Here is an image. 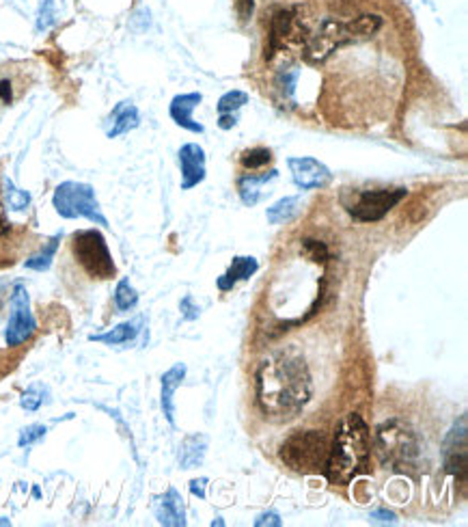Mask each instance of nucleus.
Instances as JSON below:
<instances>
[{
	"label": "nucleus",
	"mask_w": 468,
	"mask_h": 527,
	"mask_svg": "<svg viewBox=\"0 0 468 527\" xmlns=\"http://www.w3.org/2000/svg\"><path fill=\"white\" fill-rule=\"evenodd\" d=\"M257 405L276 422L294 419L313 398V378L296 350H281L263 359L255 377Z\"/></svg>",
	"instance_id": "nucleus-1"
},
{
	"label": "nucleus",
	"mask_w": 468,
	"mask_h": 527,
	"mask_svg": "<svg viewBox=\"0 0 468 527\" xmlns=\"http://www.w3.org/2000/svg\"><path fill=\"white\" fill-rule=\"evenodd\" d=\"M371 436L369 426L358 413H349L337 428L335 441L324 465V475L330 484L348 486L369 467Z\"/></svg>",
	"instance_id": "nucleus-2"
},
{
	"label": "nucleus",
	"mask_w": 468,
	"mask_h": 527,
	"mask_svg": "<svg viewBox=\"0 0 468 527\" xmlns=\"http://www.w3.org/2000/svg\"><path fill=\"white\" fill-rule=\"evenodd\" d=\"M380 15L365 14L358 18L341 22L335 18H324L318 24V29L309 33L307 42L302 46V54L309 63H324L335 50L343 46H352V43H360L365 39H371L377 31L382 29Z\"/></svg>",
	"instance_id": "nucleus-3"
},
{
	"label": "nucleus",
	"mask_w": 468,
	"mask_h": 527,
	"mask_svg": "<svg viewBox=\"0 0 468 527\" xmlns=\"http://www.w3.org/2000/svg\"><path fill=\"white\" fill-rule=\"evenodd\" d=\"M376 452L393 471L415 467L421 456V441L408 424L391 419L376 428Z\"/></svg>",
	"instance_id": "nucleus-4"
},
{
	"label": "nucleus",
	"mask_w": 468,
	"mask_h": 527,
	"mask_svg": "<svg viewBox=\"0 0 468 527\" xmlns=\"http://www.w3.org/2000/svg\"><path fill=\"white\" fill-rule=\"evenodd\" d=\"M330 446L324 433L320 430H298L290 435L281 446V461L298 474H320L324 471Z\"/></svg>",
	"instance_id": "nucleus-5"
},
{
	"label": "nucleus",
	"mask_w": 468,
	"mask_h": 527,
	"mask_svg": "<svg viewBox=\"0 0 468 527\" xmlns=\"http://www.w3.org/2000/svg\"><path fill=\"white\" fill-rule=\"evenodd\" d=\"M53 206L56 215L74 221V218H87L95 225L109 227V218L101 215L100 201L95 197V188L91 184L82 182H63L54 188Z\"/></svg>",
	"instance_id": "nucleus-6"
},
{
	"label": "nucleus",
	"mask_w": 468,
	"mask_h": 527,
	"mask_svg": "<svg viewBox=\"0 0 468 527\" xmlns=\"http://www.w3.org/2000/svg\"><path fill=\"white\" fill-rule=\"evenodd\" d=\"M72 251H74L76 262L81 264L89 277L106 282V279H112L117 274V266L109 244H106L104 235L98 229H81V232H76L74 238H72Z\"/></svg>",
	"instance_id": "nucleus-7"
},
{
	"label": "nucleus",
	"mask_w": 468,
	"mask_h": 527,
	"mask_svg": "<svg viewBox=\"0 0 468 527\" xmlns=\"http://www.w3.org/2000/svg\"><path fill=\"white\" fill-rule=\"evenodd\" d=\"M408 197L406 188H377V190H360L354 193L352 201L343 199V206L354 221L376 223L382 221L399 201Z\"/></svg>",
	"instance_id": "nucleus-8"
},
{
	"label": "nucleus",
	"mask_w": 468,
	"mask_h": 527,
	"mask_svg": "<svg viewBox=\"0 0 468 527\" xmlns=\"http://www.w3.org/2000/svg\"><path fill=\"white\" fill-rule=\"evenodd\" d=\"M309 31L302 24L301 9L298 7H285L279 9L270 20V33H268V46H266V59L270 61L281 50H290L294 46H304Z\"/></svg>",
	"instance_id": "nucleus-9"
},
{
	"label": "nucleus",
	"mask_w": 468,
	"mask_h": 527,
	"mask_svg": "<svg viewBox=\"0 0 468 527\" xmlns=\"http://www.w3.org/2000/svg\"><path fill=\"white\" fill-rule=\"evenodd\" d=\"M11 316L7 322V331H5V341L9 349H18L35 335L37 321L31 311V296H28L26 288L18 283L11 292Z\"/></svg>",
	"instance_id": "nucleus-10"
},
{
	"label": "nucleus",
	"mask_w": 468,
	"mask_h": 527,
	"mask_svg": "<svg viewBox=\"0 0 468 527\" xmlns=\"http://www.w3.org/2000/svg\"><path fill=\"white\" fill-rule=\"evenodd\" d=\"M443 465L444 471L455 478L466 482L468 474V428H466V415L451 426L447 439L443 443Z\"/></svg>",
	"instance_id": "nucleus-11"
},
{
	"label": "nucleus",
	"mask_w": 468,
	"mask_h": 527,
	"mask_svg": "<svg viewBox=\"0 0 468 527\" xmlns=\"http://www.w3.org/2000/svg\"><path fill=\"white\" fill-rule=\"evenodd\" d=\"M291 171V179L301 190H315V188H324L329 187L332 173L324 162H320L318 158H311V156H298V158L287 160Z\"/></svg>",
	"instance_id": "nucleus-12"
},
{
	"label": "nucleus",
	"mask_w": 468,
	"mask_h": 527,
	"mask_svg": "<svg viewBox=\"0 0 468 527\" xmlns=\"http://www.w3.org/2000/svg\"><path fill=\"white\" fill-rule=\"evenodd\" d=\"M179 171H182V188L190 190L205 179V149L196 143H186L182 149L177 151Z\"/></svg>",
	"instance_id": "nucleus-13"
},
{
	"label": "nucleus",
	"mask_w": 468,
	"mask_h": 527,
	"mask_svg": "<svg viewBox=\"0 0 468 527\" xmlns=\"http://www.w3.org/2000/svg\"><path fill=\"white\" fill-rule=\"evenodd\" d=\"M203 102V95L201 93H179L175 95L171 100V106H168V115H171V120L177 123L179 128H184V130L188 132H195V134H203L205 128L201 126V123H196L193 120V113L195 109Z\"/></svg>",
	"instance_id": "nucleus-14"
},
{
	"label": "nucleus",
	"mask_w": 468,
	"mask_h": 527,
	"mask_svg": "<svg viewBox=\"0 0 468 527\" xmlns=\"http://www.w3.org/2000/svg\"><path fill=\"white\" fill-rule=\"evenodd\" d=\"M154 514L158 523L167 527H184L186 525V506L177 489H168L165 495L154 499Z\"/></svg>",
	"instance_id": "nucleus-15"
},
{
	"label": "nucleus",
	"mask_w": 468,
	"mask_h": 527,
	"mask_svg": "<svg viewBox=\"0 0 468 527\" xmlns=\"http://www.w3.org/2000/svg\"><path fill=\"white\" fill-rule=\"evenodd\" d=\"M140 123V115L138 109L132 102H119L112 109V113L106 120V137L109 139H117L128 134L134 128H138Z\"/></svg>",
	"instance_id": "nucleus-16"
},
{
	"label": "nucleus",
	"mask_w": 468,
	"mask_h": 527,
	"mask_svg": "<svg viewBox=\"0 0 468 527\" xmlns=\"http://www.w3.org/2000/svg\"><path fill=\"white\" fill-rule=\"evenodd\" d=\"M257 271H259L257 257H253V255L234 257L229 271L218 277V282H216L218 290H221V292H229V290H234L240 282H248V279H251Z\"/></svg>",
	"instance_id": "nucleus-17"
},
{
	"label": "nucleus",
	"mask_w": 468,
	"mask_h": 527,
	"mask_svg": "<svg viewBox=\"0 0 468 527\" xmlns=\"http://www.w3.org/2000/svg\"><path fill=\"white\" fill-rule=\"evenodd\" d=\"M186 378V366L184 363H175L173 368H168L162 374V391H160V405L165 411L167 422L175 426V391L179 389V385Z\"/></svg>",
	"instance_id": "nucleus-18"
},
{
	"label": "nucleus",
	"mask_w": 468,
	"mask_h": 527,
	"mask_svg": "<svg viewBox=\"0 0 468 527\" xmlns=\"http://www.w3.org/2000/svg\"><path fill=\"white\" fill-rule=\"evenodd\" d=\"M276 177H279V171L276 169L262 173V176H253V173L242 176L238 179V193H240L242 204L248 206V207L257 206L263 197V187H266V184H270V182H274Z\"/></svg>",
	"instance_id": "nucleus-19"
},
{
	"label": "nucleus",
	"mask_w": 468,
	"mask_h": 527,
	"mask_svg": "<svg viewBox=\"0 0 468 527\" xmlns=\"http://www.w3.org/2000/svg\"><path fill=\"white\" fill-rule=\"evenodd\" d=\"M207 450V439L203 435L188 436L182 446H179V465L184 469H193L196 465L203 463Z\"/></svg>",
	"instance_id": "nucleus-20"
},
{
	"label": "nucleus",
	"mask_w": 468,
	"mask_h": 527,
	"mask_svg": "<svg viewBox=\"0 0 468 527\" xmlns=\"http://www.w3.org/2000/svg\"><path fill=\"white\" fill-rule=\"evenodd\" d=\"M302 201L301 197H283L272 204L266 210V218L270 225H281V223H290L301 215Z\"/></svg>",
	"instance_id": "nucleus-21"
},
{
	"label": "nucleus",
	"mask_w": 468,
	"mask_h": 527,
	"mask_svg": "<svg viewBox=\"0 0 468 527\" xmlns=\"http://www.w3.org/2000/svg\"><path fill=\"white\" fill-rule=\"evenodd\" d=\"M138 335V322H121L117 324L115 329L106 331V333H95L89 335L91 341H100V344L106 346H119V344H128Z\"/></svg>",
	"instance_id": "nucleus-22"
},
{
	"label": "nucleus",
	"mask_w": 468,
	"mask_h": 527,
	"mask_svg": "<svg viewBox=\"0 0 468 527\" xmlns=\"http://www.w3.org/2000/svg\"><path fill=\"white\" fill-rule=\"evenodd\" d=\"M61 238H63V234L59 232V234H56V235H53V238H50L48 243L43 244L42 249H39L35 255H31V257H28V260L24 262V266L28 268V271H37V273H43V271H48V268L53 266V260H54L56 251H59Z\"/></svg>",
	"instance_id": "nucleus-23"
},
{
	"label": "nucleus",
	"mask_w": 468,
	"mask_h": 527,
	"mask_svg": "<svg viewBox=\"0 0 468 527\" xmlns=\"http://www.w3.org/2000/svg\"><path fill=\"white\" fill-rule=\"evenodd\" d=\"M298 78H301V70H298V67H287V70H281L279 74H276L274 87L283 102H294Z\"/></svg>",
	"instance_id": "nucleus-24"
},
{
	"label": "nucleus",
	"mask_w": 468,
	"mask_h": 527,
	"mask_svg": "<svg viewBox=\"0 0 468 527\" xmlns=\"http://www.w3.org/2000/svg\"><path fill=\"white\" fill-rule=\"evenodd\" d=\"M138 305V292L132 288L129 279H121L115 290V307L119 311H129Z\"/></svg>",
	"instance_id": "nucleus-25"
},
{
	"label": "nucleus",
	"mask_w": 468,
	"mask_h": 527,
	"mask_svg": "<svg viewBox=\"0 0 468 527\" xmlns=\"http://www.w3.org/2000/svg\"><path fill=\"white\" fill-rule=\"evenodd\" d=\"M240 162H242V167H244V169H248V171L263 169V167L272 162V151L266 149V148L246 149V151H242Z\"/></svg>",
	"instance_id": "nucleus-26"
},
{
	"label": "nucleus",
	"mask_w": 468,
	"mask_h": 527,
	"mask_svg": "<svg viewBox=\"0 0 468 527\" xmlns=\"http://www.w3.org/2000/svg\"><path fill=\"white\" fill-rule=\"evenodd\" d=\"M3 182H5V201H7L9 210H15V212L26 210V207L31 206V195H28L26 190L15 187L9 177H5Z\"/></svg>",
	"instance_id": "nucleus-27"
},
{
	"label": "nucleus",
	"mask_w": 468,
	"mask_h": 527,
	"mask_svg": "<svg viewBox=\"0 0 468 527\" xmlns=\"http://www.w3.org/2000/svg\"><path fill=\"white\" fill-rule=\"evenodd\" d=\"M244 104H248V93L240 91V89H234V91H227L221 100H218L216 109H218V115L238 113Z\"/></svg>",
	"instance_id": "nucleus-28"
},
{
	"label": "nucleus",
	"mask_w": 468,
	"mask_h": 527,
	"mask_svg": "<svg viewBox=\"0 0 468 527\" xmlns=\"http://www.w3.org/2000/svg\"><path fill=\"white\" fill-rule=\"evenodd\" d=\"M54 22H56L54 0H42V5H39V11H37V22H35L37 33H46L50 26H54Z\"/></svg>",
	"instance_id": "nucleus-29"
},
{
	"label": "nucleus",
	"mask_w": 468,
	"mask_h": 527,
	"mask_svg": "<svg viewBox=\"0 0 468 527\" xmlns=\"http://www.w3.org/2000/svg\"><path fill=\"white\" fill-rule=\"evenodd\" d=\"M302 254L309 257L311 262H329V257H330V251H329V246H326V243H321V240H313V238H304L302 240Z\"/></svg>",
	"instance_id": "nucleus-30"
},
{
	"label": "nucleus",
	"mask_w": 468,
	"mask_h": 527,
	"mask_svg": "<svg viewBox=\"0 0 468 527\" xmlns=\"http://www.w3.org/2000/svg\"><path fill=\"white\" fill-rule=\"evenodd\" d=\"M43 396H46V389H43L42 385H33L22 394L20 405L22 408H26V411H37V408L43 405Z\"/></svg>",
	"instance_id": "nucleus-31"
},
{
	"label": "nucleus",
	"mask_w": 468,
	"mask_h": 527,
	"mask_svg": "<svg viewBox=\"0 0 468 527\" xmlns=\"http://www.w3.org/2000/svg\"><path fill=\"white\" fill-rule=\"evenodd\" d=\"M48 433V428L46 426H42V424H33V426H28V428H24L20 433L18 436V446L20 447H28V446H33V443H37L39 439H43Z\"/></svg>",
	"instance_id": "nucleus-32"
},
{
	"label": "nucleus",
	"mask_w": 468,
	"mask_h": 527,
	"mask_svg": "<svg viewBox=\"0 0 468 527\" xmlns=\"http://www.w3.org/2000/svg\"><path fill=\"white\" fill-rule=\"evenodd\" d=\"M234 5L240 22L246 24V22L253 18V14H255V0H234Z\"/></svg>",
	"instance_id": "nucleus-33"
},
{
	"label": "nucleus",
	"mask_w": 468,
	"mask_h": 527,
	"mask_svg": "<svg viewBox=\"0 0 468 527\" xmlns=\"http://www.w3.org/2000/svg\"><path fill=\"white\" fill-rule=\"evenodd\" d=\"M281 527L283 525V521H281V517L276 513H263V514H259V517L255 519V527Z\"/></svg>",
	"instance_id": "nucleus-34"
},
{
	"label": "nucleus",
	"mask_w": 468,
	"mask_h": 527,
	"mask_svg": "<svg viewBox=\"0 0 468 527\" xmlns=\"http://www.w3.org/2000/svg\"><path fill=\"white\" fill-rule=\"evenodd\" d=\"M371 519H374L376 523H397V517H395L393 513H388V510H374V513H371Z\"/></svg>",
	"instance_id": "nucleus-35"
},
{
	"label": "nucleus",
	"mask_w": 468,
	"mask_h": 527,
	"mask_svg": "<svg viewBox=\"0 0 468 527\" xmlns=\"http://www.w3.org/2000/svg\"><path fill=\"white\" fill-rule=\"evenodd\" d=\"M235 123H238V113H223L218 117V126H221L223 130H231Z\"/></svg>",
	"instance_id": "nucleus-36"
},
{
	"label": "nucleus",
	"mask_w": 468,
	"mask_h": 527,
	"mask_svg": "<svg viewBox=\"0 0 468 527\" xmlns=\"http://www.w3.org/2000/svg\"><path fill=\"white\" fill-rule=\"evenodd\" d=\"M205 484H207V478L193 480V482H190V493H193L195 497L205 499Z\"/></svg>",
	"instance_id": "nucleus-37"
},
{
	"label": "nucleus",
	"mask_w": 468,
	"mask_h": 527,
	"mask_svg": "<svg viewBox=\"0 0 468 527\" xmlns=\"http://www.w3.org/2000/svg\"><path fill=\"white\" fill-rule=\"evenodd\" d=\"M0 100H3L5 104L14 102V91H11L9 81H0Z\"/></svg>",
	"instance_id": "nucleus-38"
},
{
	"label": "nucleus",
	"mask_w": 468,
	"mask_h": 527,
	"mask_svg": "<svg viewBox=\"0 0 468 527\" xmlns=\"http://www.w3.org/2000/svg\"><path fill=\"white\" fill-rule=\"evenodd\" d=\"M7 229H9V223H7V218H5L3 207H0V235L7 234Z\"/></svg>",
	"instance_id": "nucleus-39"
},
{
	"label": "nucleus",
	"mask_w": 468,
	"mask_h": 527,
	"mask_svg": "<svg viewBox=\"0 0 468 527\" xmlns=\"http://www.w3.org/2000/svg\"><path fill=\"white\" fill-rule=\"evenodd\" d=\"M0 525H5V527H7V525H11V521L3 517V519H0Z\"/></svg>",
	"instance_id": "nucleus-40"
}]
</instances>
